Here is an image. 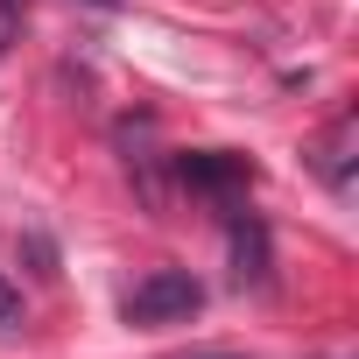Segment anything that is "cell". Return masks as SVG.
I'll return each instance as SVG.
<instances>
[{"instance_id":"1","label":"cell","mask_w":359,"mask_h":359,"mask_svg":"<svg viewBox=\"0 0 359 359\" xmlns=\"http://www.w3.org/2000/svg\"><path fill=\"white\" fill-rule=\"evenodd\" d=\"M127 324H141V331H162V324H184V317H198L205 310V282L198 275H184V268H155V275H141L134 289H127Z\"/></svg>"},{"instance_id":"2","label":"cell","mask_w":359,"mask_h":359,"mask_svg":"<svg viewBox=\"0 0 359 359\" xmlns=\"http://www.w3.org/2000/svg\"><path fill=\"white\" fill-rule=\"evenodd\" d=\"M176 169H184V184H198V191H247L254 184V162L247 155H184V162H176Z\"/></svg>"},{"instance_id":"3","label":"cell","mask_w":359,"mask_h":359,"mask_svg":"<svg viewBox=\"0 0 359 359\" xmlns=\"http://www.w3.org/2000/svg\"><path fill=\"white\" fill-rule=\"evenodd\" d=\"M233 275H240V289H247V282L268 289V226H261V219H240V226H233Z\"/></svg>"},{"instance_id":"4","label":"cell","mask_w":359,"mask_h":359,"mask_svg":"<svg viewBox=\"0 0 359 359\" xmlns=\"http://www.w3.org/2000/svg\"><path fill=\"white\" fill-rule=\"evenodd\" d=\"M15 324H22V289L0 282V331H15Z\"/></svg>"},{"instance_id":"5","label":"cell","mask_w":359,"mask_h":359,"mask_svg":"<svg viewBox=\"0 0 359 359\" xmlns=\"http://www.w3.org/2000/svg\"><path fill=\"white\" fill-rule=\"evenodd\" d=\"M8 43H15V15L0 8V57H8Z\"/></svg>"},{"instance_id":"6","label":"cell","mask_w":359,"mask_h":359,"mask_svg":"<svg viewBox=\"0 0 359 359\" xmlns=\"http://www.w3.org/2000/svg\"><path fill=\"white\" fill-rule=\"evenodd\" d=\"M0 8H8V15H22V0H0Z\"/></svg>"},{"instance_id":"7","label":"cell","mask_w":359,"mask_h":359,"mask_svg":"<svg viewBox=\"0 0 359 359\" xmlns=\"http://www.w3.org/2000/svg\"><path fill=\"white\" fill-rule=\"evenodd\" d=\"M92 8H120V0H92Z\"/></svg>"}]
</instances>
